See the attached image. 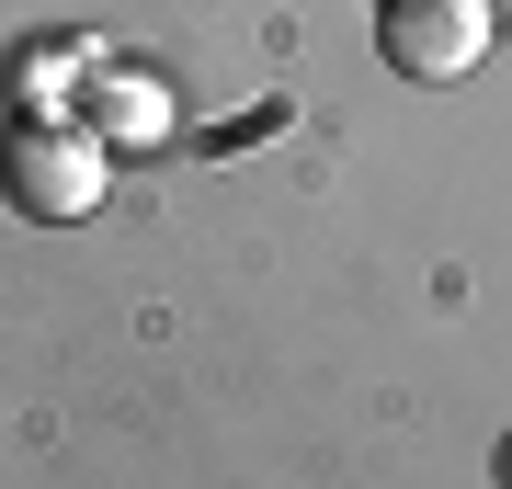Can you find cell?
Masks as SVG:
<instances>
[{
  "label": "cell",
  "instance_id": "obj_1",
  "mask_svg": "<svg viewBox=\"0 0 512 489\" xmlns=\"http://www.w3.org/2000/svg\"><path fill=\"white\" fill-rule=\"evenodd\" d=\"M103 137L80 126V114H12V137H0V194H12V217H35V228H80L103 205Z\"/></svg>",
  "mask_w": 512,
  "mask_h": 489
},
{
  "label": "cell",
  "instance_id": "obj_2",
  "mask_svg": "<svg viewBox=\"0 0 512 489\" xmlns=\"http://www.w3.org/2000/svg\"><path fill=\"white\" fill-rule=\"evenodd\" d=\"M490 0H387L376 12V57L399 80H467L478 57H490Z\"/></svg>",
  "mask_w": 512,
  "mask_h": 489
},
{
  "label": "cell",
  "instance_id": "obj_3",
  "mask_svg": "<svg viewBox=\"0 0 512 489\" xmlns=\"http://www.w3.org/2000/svg\"><path fill=\"white\" fill-rule=\"evenodd\" d=\"M80 126H92L103 148H160L171 126H183V103H171V80H148V69H92Z\"/></svg>",
  "mask_w": 512,
  "mask_h": 489
},
{
  "label": "cell",
  "instance_id": "obj_4",
  "mask_svg": "<svg viewBox=\"0 0 512 489\" xmlns=\"http://www.w3.org/2000/svg\"><path fill=\"white\" fill-rule=\"evenodd\" d=\"M92 69H103L92 46H57V35H46V46L12 57V103H23V114H69L80 91H92Z\"/></svg>",
  "mask_w": 512,
  "mask_h": 489
},
{
  "label": "cell",
  "instance_id": "obj_5",
  "mask_svg": "<svg viewBox=\"0 0 512 489\" xmlns=\"http://www.w3.org/2000/svg\"><path fill=\"white\" fill-rule=\"evenodd\" d=\"M490 23H501V35H512V0H490Z\"/></svg>",
  "mask_w": 512,
  "mask_h": 489
},
{
  "label": "cell",
  "instance_id": "obj_6",
  "mask_svg": "<svg viewBox=\"0 0 512 489\" xmlns=\"http://www.w3.org/2000/svg\"><path fill=\"white\" fill-rule=\"evenodd\" d=\"M501 489H512V433H501Z\"/></svg>",
  "mask_w": 512,
  "mask_h": 489
}]
</instances>
